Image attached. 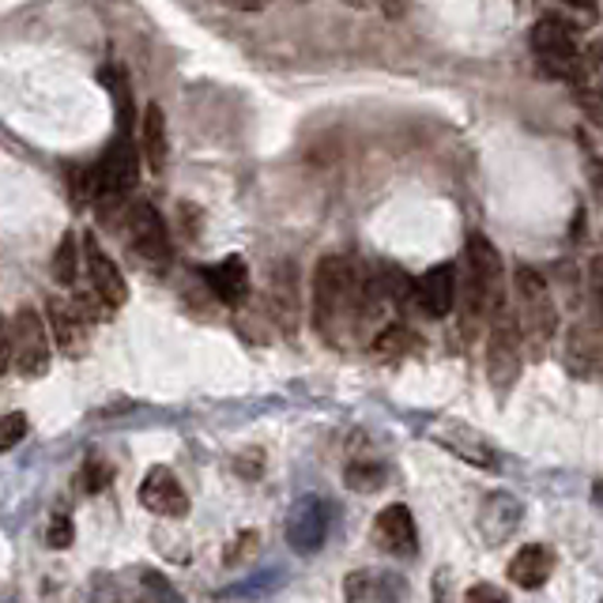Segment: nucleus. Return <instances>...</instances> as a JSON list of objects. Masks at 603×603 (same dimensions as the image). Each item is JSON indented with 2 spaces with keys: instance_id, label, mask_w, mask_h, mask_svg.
I'll return each mask as SVG.
<instances>
[{
  "instance_id": "nucleus-1",
  "label": "nucleus",
  "mask_w": 603,
  "mask_h": 603,
  "mask_svg": "<svg viewBox=\"0 0 603 603\" xmlns=\"http://www.w3.org/2000/svg\"><path fill=\"white\" fill-rule=\"evenodd\" d=\"M378 276L370 268L355 265L351 257H325L313 276V321L325 339H339L351 328L378 317V305H385Z\"/></svg>"
},
{
  "instance_id": "nucleus-2",
  "label": "nucleus",
  "mask_w": 603,
  "mask_h": 603,
  "mask_svg": "<svg viewBox=\"0 0 603 603\" xmlns=\"http://www.w3.org/2000/svg\"><path fill=\"white\" fill-rule=\"evenodd\" d=\"M49 355H54V333L38 310L23 305L8 317L4 325V373L20 370L23 378H42L49 370Z\"/></svg>"
},
{
  "instance_id": "nucleus-3",
  "label": "nucleus",
  "mask_w": 603,
  "mask_h": 603,
  "mask_svg": "<svg viewBox=\"0 0 603 603\" xmlns=\"http://www.w3.org/2000/svg\"><path fill=\"white\" fill-rule=\"evenodd\" d=\"M521 321H513L509 305L495 310L487 336V381L495 393H509L521 378Z\"/></svg>"
},
{
  "instance_id": "nucleus-4",
  "label": "nucleus",
  "mask_w": 603,
  "mask_h": 603,
  "mask_svg": "<svg viewBox=\"0 0 603 603\" xmlns=\"http://www.w3.org/2000/svg\"><path fill=\"white\" fill-rule=\"evenodd\" d=\"M513 291H517V302H521V317H517L521 321V333L529 336L540 351V347L558 333V310H555V299H550L547 279H543L536 268H517Z\"/></svg>"
},
{
  "instance_id": "nucleus-5",
  "label": "nucleus",
  "mask_w": 603,
  "mask_h": 603,
  "mask_svg": "<svg viewBox=\"0 0 603 603\" xmlns=\"http://www.w3.org/2000/svg\"><path fill=\"white\" fill-rule=\"evenodd\" d=\"M532 49H536V57L547 65V72L581 83V54H577V34L570 23L555 20V15L540 20L536 27H532Z\"/></svg>"
},
{
  "instance_id": "nucleus-6",
  "label": "nucleus",
  "mask_w": 603,
  "mask_h": 603,
  "mask_svg": "<svg viewBox=\"0 0 603 603\" xmlns=\"http://www.w3.org/2000/svg\"><path fill=\"white\" fill-rule=\"evenodd\" d=\"M125 234H129V245L136 250V257L148 260V265H170L174 257V245H170L166 223L148 200H136L125 211Z\"/></svg>"
},
{
  "instance_id": "nucleus-7",
  "label": "nucleus",
  "mask_w": 603,
  "mask_h": 603,
  "mask_svg": "<svg viewBox=\"0 0 603 603\" xmlns=\"http://www.w3.org/2000/svg\"><path fill=\"white\" fill-rule=\"evenodd\" d=\"M140 159L143 151H136L132 136L129 132H117V140L106 148V155L98 159V200L114 204L121 197H129L136 189V182H140Z\"/></svg>"
},
{
  "instance_id": "nucleus-8",
  "label": "nucleus",
  "mask_w": 603,
  "mask_h": 603,
  "mask_svg": "<svg viewBox=\"0 0 603 603\" xmlns=\"http://www.w3.org/2000/svg\"><path fill=\"white\" fill-rule=\"evenodd\" d=\"M83 265H88V279H91V291L98 294L109 310H121L129 302V283H125L121 268L109 260V253L98 245L95 234H83Z\"/></svg>"
},
{
  "instance_id": "nucleus-9",
  "label": "nucleus",
  "mask_w": 603,
  "mask_h": 603,
  "mask_svg": "<svg viewBox=\"0 0 603 603\" xmlns=\"http://www.w3.org/2000/svg\"><path fill=\"white\" fill-rule=\"evenodd\" d=\"M430 434H434V441L441 449H449V453L461 456V461H468V464H475V468H487V472L502 468V461H498V449L490 445V441L483 438L479 430H472L468 422H456V419L438 422Z\"/></svg>"
},
{
  "instance_id": "nucleus-10",
  "label": "nucleus",
  "mask_w": 603,
  "mask_h": 603,
  "mask_svg": "<svg viewBox=\"0 0 603 603\" xmlns=\"http://www.w3.org/2000/svg\"><path fill=\"white\" fill-rule=\"evenodd\" d=\"M524 521V502L513 495V490H490L487 498L479 502V536L490 543V547H502V543L521 529Z\"/></svg>"
},
{
  "instance_id": "nucleus-11",
  "label": "nucleus",
  "mask_w": 603,
  "mask_h": 603,
  "mask_svg": "<svg viewBox=\"0 0 603 603\" xmlns=\"http://www.w3.org/2000/svg\"><path fill=\"white\" fill-rule=\"evenodd\" d=\"M373 543L381 550H389L393 558H415L419 555V529H415V517L404 502H393L378 513L373 521Z\"/></svg>"
},
{
  "instance_id": "nucleus-12",
  "label": "nucleus",
  "mask_w": 603,
  "mask_h": 603,
  "mask_svg": "<svg viewBox=\"0 0 603 603\" xmlns=\"http://www.w3.org/2000/svg\"><path fill=\"white\" fill-rule=\"evenodd\" d=\"M328 536V509L321 498L305 495L294 502L291 517H287V543H291L299 555H313V550L325 543Z\"/></svg>"
},
{
  "instance_id": "nucleus-13",
  "label": "nucleus",
  "mask_w": 603,
  "mask_h": 603,
  "mask_svg": "<svg viewBox=\"0 0 603 603\" xmlns=\"http://www.w3.org/2000/svg\"><path fill=\"white\" fill-rule=\"evenodd\" d=\"M140 506L155 517H185L189 513V495H185L182 479L170 468H151L140 483Z\"/></svg>"
},
{
  "instance_id": "nucleus-14",
  "label": "nucleus",
  "mask_w": 603,
  "mask_h": 603,
  "mask_svg": "<svg viewBox=\"0 0 603 603\" xmlns=\"http://www.w3.org/2000/svg\"><path fill=\"white\" fill-rule=\"evenodd\" d=\"M204 283L211 287V294H216L223 305H231V310H237V305L250 302V265H245L242 257H223L219 265L204 268Z\"/></svg>"
},
{
  "instance_id": "nucleus-15",
  "label": "nucleus",
  "mask_w": 603,
  "mask_h": 603,
  "mask_svg": "<svg viewBox=\"0 0 603 603\" xmlns=\"http://www.w3.org/2000/svg\"><path fill=\"white\" fill-rule=\"evenodd\" d=\"M268 302H271V317H276L287 333H294V328H299V268H294V260H279L276 265Z\"/></svg>"
},
{
  "instance_id": "nucleus-16",
  "label": "nucleus",
  "mask_w": 603,
  "mask_h": 603,
  "mask_svg": "<svg viewBox=\"0 0 603 603\" xmlns=\"http://www.w3.org/2000/svg\"><path fill=\"white\" fill-rule=\"evenodd\" d=\"M456 283H461V276L453 265L427 268V276L419 279V302L427 317H449L456 310Z\"/></svg>"
},
{
  "instance_id": "nucleus-17",
  "label": "nucleus",
  "mask_w": 603,
  "mask_h": 603,
  "mask_svg": "<svg viewBox=\"0 0 603 603\" xmlns=\"http://www.w3.org/2000/svg\"><path fill=\"white\" fill-rule=\"evenodd\" d=\"M49 333H54L57 351L72 355V359H80L83 347H88V325H83L80 310H72V305L57 299L49 302Z\"/></svg>"
},
{
  "instance_id": "nucleus-18",
  "label": "nucleus",
  "mask_w": 603,
  "mask_h": 603,
  "mask_svg": "<svg viewBox=\"0 0 603 603\" xmlns=\"http://www.w3.org/2000/svg\"><path fill=\"white\" fill-rule=\"evenodd\" d=\"M140 151L151 174H163L166 155H170V136H166V114L155 102L140 114Z\"/></svg>"
},
{
  "instance_id": "nucleus-19",
  "label": "nucleus",
  "mask_w": 603,
  "mask_h": 603,
  "mask_svg": "<svg viewBox=\"0 0 603 603\" xmlns=\"http://www.w3.org/2000/svg\"><path fill=\"white\" fill-rule=\"evenodd\" d=\"M347 600H404V581L389 570H355L344 581Z\"/></svg>"
},
{
  "instance_id": "nucleus-20",
  "label": "nucleus",
  "mask_w": 603,
  "mask_h": 603,
  "mask_svg": "<svg viewBox=\"0 0 603 603\" xmlns=\"http://www.w3.org/2000/svg\"><path fill=\"white\" fill-rule=\"evenodd\" d=\"M550 570H555V555L547 547H540V543H529V547H521L509 558V581L517 589H540Z\"/></svg>"
},
{
  "instance_id": "nucleus-21",
  "label": "nucleus",
  "mask_w": 603,
  "mask_h": 603,
  "mask_svg": "<svg viewBox=\"0 0 603 603\" xmlns=\"http://www.w3.org/2000/svg\"><path fill=\"white\" fill-rule=\"evenodd\" d=\"M464 260L479 271L483 279H487V287L498 294V299H506V265H502V253L490 245L487 234H472L468 245H464Z\"/></svg>"
},
{
  "instance_id": "nucleus-22",
  "label": "nucleus",
  "mask_w": 603,
  "mask_h": 603,
  "mask_svg": "<svg viewBox=\"0 0 603 603\" xmlns=\"http://www.w3.org/2000/svg\"><path fill=\"white\" fill-rule=\"evenodd\" d=\"M378 283H381V291H385V299L393 305H401V310H407V305L419 299V283H415L401 265H381Z\"/></svg>"
},
{
  "instance_id": "nucleus-23",
  "label": "nucleus",
  "mask_w": 603,
  "mask_h": 603,
  "mask_svg": "<svg viewBox=\"0 0 603 603\" xmlns=\"http://www.w3.org/2000/svg\"><path fill=\"white\" fill-rule=\"evenodd\" d=\"M102 80L109 83L114 91V109H117V132H129L132 136V91H129V80H125L121 68H106Z\"/></svg>"
},
{
  "instance_id": "nucleus-24",
  "label": "nucleus",
  "mask_w": 603,
  "mask_h": 603,
  "mask_svg": "<svg viewBox=\"0 0 603 603\" xmlns=\"http://www.w3.org/2000/svg\"><path fill=\"white\" fill-rule=\"evenodd\" d=\"M80 257H83V245H76V234L68 231L61 237V245H57V253H54V279L61 287L76 283V276H80Z\"/></svg>"
},
{
  "instance_id": "nucleus-25",
  "label": "nucleus",
  "mask_w": 603,
  "mask_h": 603,
  "mask_svg": "<svg viewBox=\"0 0 603 603\" xmlns=\"http://www.w3.org/2000/svg\"><path fill=\"white\" fill-rule=\"evenodd\" d=\"M407 347H411V333H407L404 325H389V328H381V333L373 336L370 351L378 355V359H396V355H404Z\"/></svg>"
},
{
  "instance_id": "nucleus-26",
  "label": "nucleus",
  "mask_w": 603,
  "mask_h": 603,
  "mask_svg": "<svg viewBox=\"0 0 603 603\" xmlns=\"http://www.w3.org/2000/svg\"><path fill=\"white\" fill-rule=\"evenodd\" d=\"M385 468H381V464H370V461H359V464H351V468H347V475H344V479H347V487H351V490H367V495H370V490H381V487H385Z\"/></svg>"
},
{
  "instance_id": "nucleus-27",
  "label": "nucleus",
  "mask_w": 603,
  "mask_h": 603,
  "mask_svg": "<svg viewBox=\"0 0 603 603\" xmlns=\"http://www.w3.org/2000/svg\"><path fill=\"white\" fill-rule=\"evenodd\" d=\"M27 430H31L27 411H8L4 422H0V449H4V453H12V449L20 445L23 438H27Z\"/></svg>"
},
{
  "instance_id": "nucleus-28",
  "label": "nucleus",
  "mask_w": 603,
  "mask_h": 603,
  "mask_svg": "<svg viewBox=\"0 0 603 603\" xmlns=\"http://www.w3.org/2000/svg\"><path fill=\"white\" fill-rule=\"evenodd\" d=\"M80 483H83V490L88 495H102V490L114 483V468H109L102 456H91L88 464H83V475H80Z\"/></svg>"
},
{
  "instance_id": "nucleus-29",
  "label": "nucleus",
  "mask_w": 603,
  "mask_h": 603,
  "mask_svg": "<svg viewBox=\"0 0 603 603\" xmlns=\"http://www.w3.org/2000/svg\"><path fill=\"white\" fill-rule=\"evenodd\" d=\"M76 540V529H72V517L68 513H54L49 517V529H46V543L54 550H68Z\"/></svg>"
},
{
  "instance_id": "nucleus-30",
  "label": "nucleus",
  "mask_w": 603,
  "mask_h": 603,
  "mask_svg": "<svg viewBox=\"0 0 603 603\" xmlns=\"http://www.w3.org/2000/svg\"><path fill=\"white\" fill-rule=\"evenodd\" d=\"M589 305H592V321L603 325V257H592L589 265Z\"/></svg>"
},
{
  "instance_id": "nucleus-31",
  "label": "nucleus",
  "mask_w": 603,
  "mask_h": 603,
  "mask_svg": "<svg viewBox=\"0 0 603 603\" xmlns=\"http://www.w3.org/2000/svg\"><path fill=\"white\" fill-rule=\"evenodd\" d=\"M253 543H257V532H242L234 543H231V550H227V566H234L237 558H245L253 550Z\"/></svg>"
},
{
  "instance_id": "nucleus-32",
  "label": "nucleus",
  "mask_w": 603,
  "mask_h": 603,
  "mask_svg": "<svg viewBox=\"0 0 603 603\" xmlns=\"http://www.w3.org/2000/svg\"><path fill=\"white\" fill-rule=\"evenodd\" d=\"M581 106L589 109L592 121L603 125V88H600V91H584V95H581Z\"/></svg>"
},
{
  "instance_id": "nucleus-33",
  "label": "nucleus",
  "mask_w": 603,
  "mask_h": 603,
  "mask_svg": "<svg viewBox=\"0 0 603 603\" xmlns=\"http://www.w3.org/2000/svg\"><path fill=\"white\" fill-rule=\"evenodd\" d=\"M464 596H468L472 603L475 600H495V603H502V600H509V592H502V589H490V584H475V589H468V592H464Z\"/></svg>"
},
{
  "instance_id": "nucleus-34",
  "label": "nucleus",
  "mask_w": 603,
  "mask_h": 603,
  "mask_svg": "<svg viewBox=\"0 0 603 603\" xmlns=\"http://www.w3.org/2000/svg\"><path fill=\"white\" fill-rule=\"evenodd\" d=\"M227 8H237V12H260V8H268L271 0H223Z\"/></svg>"
},
{
  "instance_id": "nucleus-35",
  "label": "nucleus",
  "mask_w": 603,
  "mask_h": 603,
  "mask_svg": "<svg viewBox=\"0 0 603 603\" xmlns=\"http://www.w3.org/2000/svg\"><path fill=\"white\" fill-rule=\"evenodd\" d=\"M570 4L584 8V12H592V8H596V0H570Z\"/></svg>"
},
{
  "instance_id": "nucleus-36",
  "label": "nucleus",
  "mask_w": 603,
  "mask_h": 603,
  "mask_svg": "<svg viewBox=\"0 0 603 603\" xmlns=\"http://www.w3.org/2000/svg\"><path fill=\"white\" fill-rule=\"evenodd\" d=\"M347 4H351V8H370L373 0H347Z\"/></svg>"
}]
</instances>
